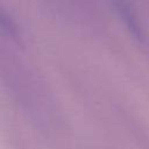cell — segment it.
Listing matches in <instances>:
<instances>
[{
	"label": "cell",
	"mask_w": 149,
	"mask_h": 149,
	"mask_svg": "<svg viewBox=\"0 0 149 149\" xmlns=\"http://www.w3.org/2000/svg\"><path fill=\"white\" fill-rule=\"evenodd\" d=\"M116 9L118 12L120 13V16L125 20L127 27L129 28L130 33L133 34V36L135 38H137L139 41H142L143 40V35L141 33V28H139V24H137V21L135 19V16L133 15V13L129 10V7L121 2V1H118L116 2Z\"/></svg>",
	"instance_id": "1"
}]
</instances>
